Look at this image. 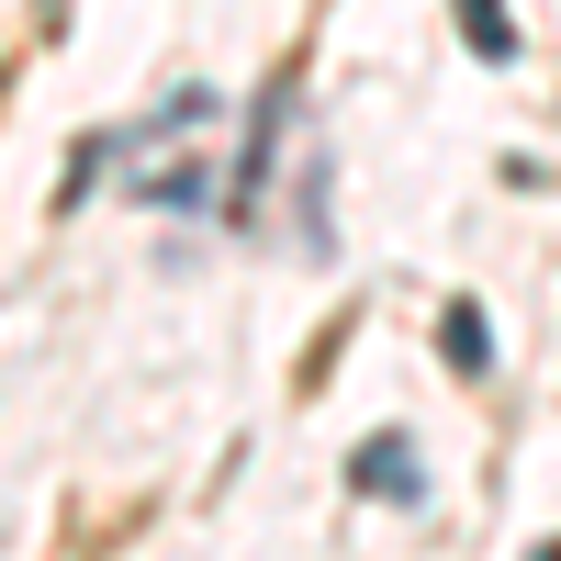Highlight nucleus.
<instances>
[{
  "mask_svg": "<svg viewBox=\"0 0 561 561\" xmlns=\"http://www.w3.org/2000/svg\"><path fill=\"white\" fill-rule=\"evenodd\" d=\"M348 483L359 494H382V505H415V494H427V483H415V438H359V460H348Z\"/></svg>",
  "mask_w": 561,
  "mask_h": 561,
  "instance_id": "obj_1",
  "label": "nucleus"
},
{
  "mask_svg": "<svg viewBox=\"0 0 561 561\" xmlns=\"http://www.w3.org/2000/svg\"><path fill=\"white\" fill-rule=\"evenodd\" d=\"M438 348H449V370H494V325H483L472 304H449V314H438Z\"/></svg>",
  "mask_w": 561,
  "mask_h": 561,
  "instance_id": "obj_2",
  "label": "nucleus"
},
{
  "mask_svg": "<svg viewBox=\"0 0 561 561\" xmlns=\"http://www.w3.org/2000/svg\"><path fill=\"white\" fill-rule=\"evenodd\" d=\"M460 34H472V57H517V23H505V0H460Z\"/></svg>",
  "mask_w": 561,
  "mask_h": 561,
  "instance_id": "obj_3",
  "label": "nucleus"
},
{
  "mask_svg": "<svg viewBox=\"0 0 561 561\" xmlns=\"http://www.w3.org/2000/svg\"><path fill=\"white\" fill-rule=\"evenodd\" d=\"M147 203H158V214H203V169H158Z\"/></svg>",
  "mask_w": 561,
  "mask_h": 561,
  "instance_id": "obj_4",
  "label": "nucleus"
},
{
  "mask_svg": "<svg viewBox=\"0 0 561 561\" xmlns=\"http://www.w3.org/2000/svg\"><path fill=\"white\" fill-rule=\"evenodd\" d=\"M539 561H561V550H539Z\"/></svg>",
  "mask_w": 561,
  "mask_h": 561,
  "instance_id": "obj_5",
  "label": "nucleus"
}]
</instances>
